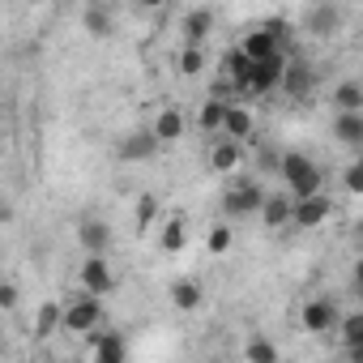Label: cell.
<instances>
[{
    "label": "cell",
    "instance_id": "1",
    "mask_svg": "<svg viewBox=\"0 0 363 363\" xmlns=\"http://www.w3.org/2000/svg\"><path fill=\"white\" fill-rule=\"evenodd\" d=\"M265 189H261V179L257 175H231V184L223 189V210L231 218H248V214H261L265 206Z\"/></svg>",
    "mask_w": 363,
    "mask_h": 363
},
{
    "label": "cell",
    "instance_id": "2",
    "mask_svg": "<svg viewBox=\"0 0 363 363\" xmlns=\"http://www.w3.org/2000/svg\"><path fill=\"white\" fill-rule=\"evenodd\" d=\"M278 175H282V184H286V193H291V197L320 193V167H316L308 154H299V150H286V154H282Z\"/></svg>",
    "mask_w": 363,
    "mask_h": 363
},
{
    "label": "cell",
    "instance_id": "3",
    "mask_svg": "<svg viewBox=\"0 0 363 363\" xmlns=\"http://www.w3.org/2000/svg\"><path fill=\"white\" fill-rule=\"evenodd\" d=\"M103 295H90V291H82L77 299H69L65 303V329L69 333H94L99 325H103Z\"/></svg>",
    "mask_w": 363,
    "mask_h": 363
},
{
    "label": "cell",
    "instance_id": "4",
    "mask_svg": "<svg viewBox=\"0 0 363 363\" xmlns=\"http://www.w3.org/2000/svg\"><path fill=\"white\" fill-rule=\"evenodd\" d=\"M286 65H291V56H286V52H278V56H269V60H257V69H252V82H248V94H244V99H265V94L282 90Z\"/></svg>",
    "mask_w": 363,
    "mask_h": 363
},
{
    "label": "cell",
    "instance_id": "5",
    "mask_svg": "<svg viewBox=\"0 0 363 363\" xmlns=\"http://www.w3.org/2000/svg\"><path fill=\"white\" fill-rule=\"evenodd\" d=\"M77 282H82V291H90V295H111L116 274H111V265H107V252H86V261H82V269H77Z\"/></svg>",
    "mask_w": 363,
    "mask_h": 363
},
{
    "label": "cell",
    "instance_id": "6",
    "mask_svg": "<svg viewBox=\"0 0 363 363\" xmlns=\"http://www.w3.org/2000/svg\"><path fill=\"white\" fill-rule=\"evenodd\" d=\"M158 150H162V137L154 133V124H145V128H133L120 141V162H150Z\"/></svg>",
    "mask_w": 363,
    "mask_h": 363
},
{
    "label": "cell",
    "instance_id": "7",
    "mask_svg": "<svg viewBox=\"0 0 363 363\" xmlns=\"http://www.w3.org/2000/svg\"><path fill=\"white\" fill-rule=\"evenodd\" d=\"M333 214V201L325 193H308V197H295V214H291V227H325Z\"/></svg>",
    "mask_w": 363,
    "mask_h": 363
},
{
    "label": "cell",
    "instance_id": "8",
    "mask_svg": "<svg viewBox=\"0 0 363 363\" xmlns=\"http://www.w3.org/2000/svg\"><path fill=\"white\" fill-rule=\"evenodd\" d=\"M299 325H303L308 333H333V329L342 325V312H337L333 299H308L303 312H299Z\"/></svg>",
    "mask_w": 363,
    "mask_h": 363
},
{
    "label": "cell",
    "instance_id": "9",
    "mask_svg": "<svg viewBox=\"0 0 363 363\" xmlns=\"http://www.w3.org/2000/svg\"><path fill=\"white\" fill-rule=\"evenodd\" d=\"M337 26H342V9L333 5V0H320V5H312V9H308V18H303L308 39H329Z\"/></svg>",
    "mask_w": 363,
    "mask_h": 363
},
{
    "label": "cell",
    "instance_id": "10",
    "mask_svg": "<svg viewBox=\"0 0 363 363\" xmlns=\"http://www.w3.org/2000/svg\"><path fill=\"white\" fill-rule=\"evenodd\" d=\"M252 69H257V60H252V56H248L244 48H231V52L223 56V73L231 77V86H235V99H244V94H248Z\"/></svg>",
    "mask_w": 363,
    "mask_h": 363
},
{
    "label": "cell",
    "instance_id": "11",
    "mask_svg": "<svg viewBox=\"0 0 363 363\" xmlns=\"http://www.w3.org/2000/svg\"><path fill=\"white\" fill-rule=\"evenodd\" d=\"M90 354H94L99 363H124V359H128V342H124L116 329H94Z\"/></svg>",
    "mask_w": 363,
    "mask_h": 363
},
{
    "label": "cell",
    "instance_id": "12",
    "mask_svg": "<svg viewBox=\"0 0 363 363\" xmlns=\"http://www.w3.org/2000/svg\"><path fill=\"white\" fill-rule=\"evenodd\" d=\"M312 86H316V69H312L308 60H291V65H286V77H282V90H286L291 99H308Z\"/></svg>",
    "mask_w": 363,
    "mask_h": 363
},
{
    "label": "cell",
    "instance_id": "13",
    "mask_svg": "<svg viewBox=\"0 0 363 363\" xmlns=\"http://www.w3.org/2000/svg\"><path fill=\"white\" fill-rule=\"evenodd\" d=\"M240 48L252 56V60H269V56H278V52H286V43L282 39H274L265 26H257V30H248L244 39H240Z\"/></svg>",
    "mask_w": 363,
    "mask_h": 363
},
{
    "label": "cell",
    "instance_id": "14",
    "mask_svg": "<svg viewBox=\"0 0 363 363\" xmlns=\"http://www.w3.org/2000/svg\"><path fill=\"white\" fill-rule=\"evenodd\" d=\"M240 158H244V141H235V137H223V141L210 150V167H214L218 175H235V171H240Z\"/></svg>",
    "mask_w": 363,
    "mask_h": 363
},
{
    "label": "cell",
    "instance_id": "15",
    "mask_svg": "<svg viewBox=\"0 0 363 363\" xmlns=\"http://www.w3.org/2000/svg\"><path fill=\"white\" fill-rule=\"evenodd\" d=\"M291 214H295V197L291 193H269L265 206H261L265 227H291Z\"/></svg>",
    "mask_w": 363,
    "mask_h": 363
},
{
    "label": "cell",
    "instance_id": "16",
    "mask_svg": "<svg viewBox=\"0 0 363 363\" xmlns=\"http://www.w3.org/2000/svg\"><path fill=\"white\" fill-rule=\"evenodd\" d=\"M184 128H189V120H184V111H179V107H162L154 116V133L162 137V145L179 141V137H184Z\"/></svg>",
    "mask_w": 363,
    "mask_h": 363
},
{
    "label": "cell",
    "instance_id": "17",
    "mask_svg": "<svg viewBox=\"0 0 363 363\" xmlns=\"http://www.w3.org/2000/svg\"><path fill=\"white\" fill-rule=\"evenodd\" d=\"M252 107H244V103H231L227 107V120H223V137H235V141H248L252 137Z\"/></svg>",
    "mask_w": 363,
    "mask_h": 363
},
{
    "label": "cell",
    "instance_id": "18",
    "mask_svg": "<svg viewBox=\"0 0 363 363\" xmlns=\"http://www.w3.org/2000/svg\"><path fill=\"white\" fill-rule=\"evenodd\" d=\"M77 240H82L86 252H107V248H111V227H107L103 218H86V223L77 227Z\"/></svg>",
    "mask_w": 363,
    "mask_h": 363
},
{
    "label": "cell",
    "instance_id": "19",
    "mask_svg": "<svg viewBox=\"0 0 363 363\" xmlns=\"http://www.w3.org/2000/svg\"><path fill=\"white\" fill-rule=\"evenodd\" d=\"M171 303H175L179 312H197V308L206 303V291H201V282H193V278H179V282H171Z\"/></svg>",
    "mask_w": 363,
    "mask_h": 363
},
{
    "label": "cell",
    "instance_id": "20",
    "mask_svg": "<svg viewBox=\"0 0 363 363\" xmlns=\"http://www.w3.org/2000/svg\"><path fill=\"white\" fill-rule=\"evenodd\" d=\"M227 107H231V99H218V94H210V99L201 103V111H197V128H201V133H223Z\"/></svg>",
    "mask_w": 363,
    "mask_h": 363
},
{
    "label": "cell",
    "instance_id": "21",
    "mask_svg": "<svg viewBox=\"0 0 363 363\" xmlns=\"http://www.w3.org/2000/svg\"><path fill=\"white\" fill-rule=\"evenodd\" d=\"M333 137L342 141V145H363V111H337V120H333Z\"/></svg>",
    "mask_w": 363,
    "mask_h": 363
},
{
    "label": "cell",
    "instance_id": "22",
    "mask_svg": "<svg viewBox=\"0 0 363 363\" xmlns=\"http://www.w3.org/2000/svg\"><path fill=\"white\" fill-rule=\"evenodd\" d=\"M82 26H86V35H94V39H107L116 26H111V13L103 9V0H94V5H86V13H82Z\"/></svg>",
    "mask_w": 363,
    "mask_h": 363
},
{
    "label": "cell",
    "instance_id": "23",
    "mask_svg": "<svg viewBox=\"0 0 363 363\" xmlns=\"http://www.w3.org/2000/svg\"><path fill=\"white\" fill-rule=\"evenodd\" d=\"M210 30H214V13L210 9H193L184 18V43H206Z\"/></svg>",
    "mask_w": 363,
    "mask_h": 363
},
{
    "label": "cell",
    "instance_id": "24",
    "mask_svg": "<svg viewBox=\"0 0 363 363\" xmlns=\"http://www.w3.org/2000/svg\"><path fill=\"white\" fill-rule=\"evenodd\" d=\"M56 329H65V303H43L39 316H35V337H52Z\"/></svg>",
    "mask_w": 363,
    "mask_h": 363
},
{
    "label": "cell",
    "instance_id": "25",
    "mask_svg": "<svg viewBox=\"0 0 363 363\" xmlns=\"http://www.w3.org/2000/svg\"><path fill=\"white\" fill-rule=\"evenodd\" d=\"M333 107L337 111H363V82H342L333 90Z\"/></svg>",
    "mask_w": 363,
    "mask_h": 363
},
{
    "label": "cell",
    "instance_id": "26",
    "mask_svg": "<svg viewBox=\"0 0 363 363\" xmlns=\"http://www.w3.org/2000/svg\"><path fill=\"white\" fill-rule=\"evenodd\" d=\"M179 73L184 77H201L206 73V43H184V52H179Z\"/></svg>",
    "mask_w": 363,
    "mask_h": 363
},
{
    "label": "cell",
    "instance_id": "27",
    "mask_svg": "<svg viewBox=\"0 0 363 363\" xmlns=\"http://www.w3.org/2000/svg\"><path fill=\"white\" fill-rule=\"evenodd\" d=\"M154 218H158V197H154V193H141L137 206H133V223H137V231H150Z\"/></svg>",
    "mask_w": 363,
    "mask_h": 363
},
{
    "label": "cell",
    "instance_id": "28",
    "mask_svg": "<svg viewBox=\"0 0 363 363\" xmlns=\"http://www.w3.org/2000/svg\"><path fill=\"white\" fill-rule=\"evenodd\" d=\"M184 235H189V223H184V218H171V223L162 227V235H158L162 252H179V248H184Z\"/></svg>",
    "mask_w": 363,
    "mask_h": 363
},
{
    "label": "cell",
    "instance_id": "29",
    "mask_svg": "<svg viewBox=\"0 0 363 363\" xmlns=\"http://www.w3.org/2000/svg\"><path fill=\"white\" fill-rule=\"evenodd\" d=\"M244 359H248V363H278V346L265 342V337H252V342L244 346Z\"/></svg>",
    "mask_w": 363,
    "mask_h": 363
},
{
    "label": "cell",
    "instance_id": "30",
    "mask_svg": "<svg viewBox=\"0 0 363 363\" xmlns=\"http://www.w3.org/2000/svg\"><path fill=\"white\" fill-rule=\"evenodd\" d=\"M337 329H342V346H354V342H363V312H346Z\"/></svg>",
    "mask_w": 363,
    "mask_h": 363
},
{
    "label": "cell",
    "instance_id": "31",
    "mask_svg": "<svg viewBox=\"0 0 363 363\" xmlns=\"http://www.w3.org/2000/svg\"><path fill=\"white\" fill-rule=\"evenodd\" d=\"M342 189H346V193H354V197H363V154L342 171Z\"/></svg>",
    "mask_w": 363,
    "mask_h": 363
},
{
    "label": "cell",
    "instance_id": "32",
    "mask_svg": "<svg viewBox=\"0 0 363 363\" xmlns=\"http://www.w3.org/2000/svg\"><path fill=\"white\" fill-rule=\"evenodd\" d=\"M231 240H235V235H231V227H227V223H218V227L206 235V248H210L214 257H223V252L231 248Z\"/></svg>",
    "mask_w": 363,
    "mask_h": 363
},
{
    "label": "cell",
    "instance_id": "33",
    "mask_svg": "<svg viewBox=\"0 0 363 363\" xmlns=\"http://www.w3.org/2000/svg\"><path fill=\"white\" fill-rule=\"evenodd\" d=\"M261 26H265V30H269V35H274V39H282V43H286V39H291V26H286V18H265V22H261Z\"/></svg>",
    "mask_w": 363,
    "mask_h": 363
},
{
    "label": "cell",
    "instance_id": "34",
    "mask_svg": "<svg viewBox=\"0 0 363 363\" xmlns=\"http://www.w3.org/2000/svg\"><path fill=\"white\" fill-rule=\"evenodd\" d=\"M350 299H359V303H363V252H359L354 274H350Z\"/></svg>",
    "mask_w": 363,
    "mask_h": 363
},
{
    "label": "cell",
    "instance_id": "35",
    "mask_svg": "<svg viewBox=\"0 0 363 363\" xmlns=\"http://www.w3.org/2000/svg\"><path fill=\"white\" fill-rule=\"evenodd\" d=\"M0 308H5V312H13V308H18V286H13V282L0 286Z\"/></svg>",
    "mask_w": 363,
    "mask_h": 363
},
{
    "label": "cell",
    "instance_id": "36",
    "mask_svg": "<svg viewBox=\"0 0 363 363\" xmlns=\"http://www.w3.org/2000/svg\"><path fill=\"white\" fill-rule=\"evenodd\" d=\"M346 350V359H354V363H363V342H354V346H342Z\"/></svg>",
    "mask_w": 363,
    "mask_h": 363
},
{
    "label": "cell",
    "instance_id": "37",
    "mask_svg": "<svg viewBox=\"0 0 363 363\" xmlns=\"http://www.w3.org/2000/svg\"><path fill=\"white\" fill-rule=\"evenodd\" d=\"M141 9H158V5H167V0H137Z\"/></svg>",
    "mask_w": 363,
    "mask_h": 363
},
{
    "label": "cell",
    "instance_id": "38",
    "mask_svg": "<svg viewBox=\"0 0 363 363\" xmlns=\"http://www.w3.org/2000/svg\"><path fill=\"white\" fill-rule=\"evenodd\" d=\"M359 240H363V223H359Z\"/></svg>",
    "mask_w": 363,
    "mask_h": 363
},
{
    "label": "cell",
    "instance_id": "39",
    "mask_svg": "<svg viewBox=\"0 0 363 363\" xmlns=\"http://www.w3.org/2000/svg\"><path fill=\"white\" fill-rule=\"evenodd\" d=\"M30 5H43V0H30Z\"/></svg>",
    "mask_w": 363,
    "mask_h": 363
},
{
    "label": "cell",
    "instance_id": "40",
    "mask_svg": "<svg viewBox=\"0 0 363 363\" xmlns=\"http://www.w3.org/2000/svg\"><path fill=\"white\" fill-rule=\"evenodd\" d=\"M103 5H107V0H103Z\"/></svg>",
    "mask_w": 363,
    "mask_h": 363
}]
</instances>
